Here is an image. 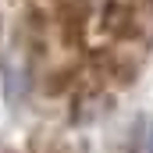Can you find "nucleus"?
<instances>
[{"mask_svg": "<svg viewBox=\"0 0 153 153\" xmlns=\"http://www.w3.org/2000/svg\"><path fill=\"white\" fill-rule=\"evenodd\" d=\"M150 153H153V143H150Z\"/></svg>", "mask_w": 153, "mask_h": 153, "instance_id": "obj_1", "label": "nucleus"}]
</instances>
